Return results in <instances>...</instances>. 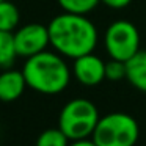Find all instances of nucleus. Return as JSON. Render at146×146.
Wrapping results in <instances>:
<instances>
[{"mask_svg": "<svg viewBox=\"0 0 146 146\" xmlns=\"http://www.w3.org/2000/svg\"><path fill=\"white\" fill-rule=\"evenodd\" d=\"M99 110L91 101L83 98H77L69 101L60 111L58 127L66 133V137L72 140L90 138L98 126Z\"/></svg>", "mask_w": 146, "mask_h": 146, "instance_id": "7ed1b4c3", "label": "nucleus"}, {"mask_svg": "<svg viewBox=\"0 0 146 146\" xmlns=\"http://www.w3.org/2000/svg\"><path fill=\"white\" fill-rule=\"evenodd\" d=\"M0 2H2V0H0Z\"/></svg>", "mask_w": 146, "mask_h": 146, "instance_id": "f3484780", "label": "nucleus"}, {"mask_svg": "<svg viewBox=\"0 0 146 146\" xmlns=\"http://www.w3.org/2000/svg\"><path fill=\"white\" fill-rule=\"evenodd\" d=\"M72 74L82 85L96 86L105 80V63L93 52L85 54L79 58H74Z\"/></svg>", "mask_w": 146, "mask_h": 146, "instance_id": "0eeeda50", "label": "nucleus"}, {"mask_svg": "<svg viewBox=\"0 0 146 146\" xmlns=\"http://www.w3.org/2000/svg\"><path fill=\"white\" fill-rule=\"evenodd\" d=\"M19 10L14 3L8 0L0 2V30L3 32H13L19 25Z\"/></svg>", "mask_w": 146, "mask_h": 146, "instance_id": "9b49d317", "label": "nucleus"}, {"mask_svg": "<svg viewBox=\"0 0 146 146\" xmlns=\"http://www.w3.org/2000/svg\"><path fill=\"white\" fill-rule=\"evenodd\" d=\"M50 44L60 55L79 58L91 54L98 44V29L85 14H58L49 22Z\"/></svg>", "mask_w": 146, "mask_h": 146, "instance_id": "f257e3e1", "label": "nucleus"}, {"mask_svg": "<svg viewBox=\"0 0 146 146\" xmlns=\"http://www.w3.org/2000/svg\"><path fill=\"white\" fill-rule=\"evenodd\" d=\"M14 35V46H16L17 57L29 58L39 52L46 50L50 44L49 29L42 24H27L16 30Z\"/></svg>", "mask_w": 146, "mask_h": 146, "instance_id": "423d86ee", "label": "nucleus"}, {"mask_svg": "<svg viewBox=\"0 0 146 146\" xmlns=\"http://www.w3.org/2000/svg\"><path fill=\"white\" fill-rule=\"evenodd\" d=\"M126 79L129 80V83L138 91L146 93V50L140 49L132 58L126 61Z\"/></svg>", "mask_w": 146, "mask_h": 146, "instance_id": "1a4fd4ad", "label": "nucleus"}, {"mask_svg": "<svg viewBox=\"0 0 146 146\" xmlns=\"http://www.w3.org/2000/svg\"><path fill=\"white\" fill-rule=\"evenodd\" d=\"M58 5L66 13L88 14L101 3V0H57Z\"/></svg>", "mask_w": 146, "mask_h": 146, "instance_id": "ddd939ff", "label": "nucleus"}, {"mask_svg": "<svg viewBox=\"0 0 146 146\" xmlns=\"http://www.w3.org/2000/svg\"><path fill=\"white\" fill-rule=\"evenodd\" d=\"M22 74L27 86L41 94H58L69 85L71 80V71L63 60V55L47 50L27 58Z\"/></svg>", "mask_w": 146, "mask_h": 146, "instance_id": "f03ea898", "label": "nucleus"}, {"mask_svg": "<svg viewBox=\"0 0 146 146\" xmlns=\"http://www.w3.org/2000/svg\"><path fill=\"white\" fill-rule=\"evenodd\" d=\"M102 3L108 8H113V10H123V8L129 7L132 0H101Z\"/></svg>", "mask_w": 146, "mask_h": 146, "instance_id": "2eb2a0df", "label": "nucleus"}, {"mask_svg": "<svg viewBox=\"0 0 146 146\" xmlns=\"http://www.w3.org/2000/svg\"><path fill=\"white\" fill-rule=\"evenodd\" d=\"M104 44L110 58L127 61L140 50V32L129 21H115L105 30Z\"/></svg>", "mask_w": 146, "mask_h": 146, "instance_id": "39448f33", "label": "nucleus"}, {"mask_svg": "<svg viewBox=\"0 0 146 146\" xmlns=\"http://www.w3.org/2000/svg\"><path fill=\"white\" fill-rule=\"evenodd\" d=\"M138 135L140 127L135 118L115 111L99 119L91 138L98 146H133Z\"/></svg>", "mask_w": 146, "mask_h": 146, "instance_id": "20e7f679", "label": "nucleus"}, {"mask_svg": "<svg viewBox=\"0 0 146 146\" xmlns=\"http://www.w3.org/2000/svg\"><path fill=\"white\" fill-rule=\"evenodd\" d=\"M126 76H127L126 61L110 58V61H107V63H105V80H110V82H118V80L126 79Z\"/></svg>", "mask_w": 146, "mask_h": 146, "instance_id": "4468645a", "label": "nucleus"}, {"mask_svg": "<svg viewBox=\"0 0 146 146\" xmlns=\"http://www.w3.org/2000/svg\"><path fill=\"white\" fill-rule=\"evenodd\" d=\"M69 146H98L93 138H82V140H72L69 143Z\"/></svg>", "mask_w": 146, "mask_h": 146, "instance_id": "dca6fc26", "label": "nucleus"}, {"mask_svg": "<svg viewBox=\"0 0 146 146\" xmlns=\"http://www.w3.org/2000/svg\"><path fill=\"white\" fill-rule=\"evenodd\" d=\"M25 86L27 82L22 71L5 69L0 74V101L13 102L19 99L25 91Z\"/></svg>", "mask_w": 146, "mask_h": 146, "instance_id": "6e6552de", "label": "nucleus"}, {"mask_svg": "<svg viewBox=\"0 0 146 146\" xmlns=\"http://www.w3.org/2000/svg\"><path fill=\"white\" fill-rule=\"evenodd\" d=\"M71 140L66 137V133L57 127V129H46L39 133L36 138L35 146H69Z\"/></svg>", "mask_w": 146, "mask_h": 146, "instance_id": "f8f14e48", "label": "nucleus"}, {"mask_svg": "<svg viewBox=\"0 0 146 146\" xmlns=\"http://www.w3.org/2000/svg\"><path fill=\"white\" fill-rule=\"evenodd\" d=\"M17 57L14 35L11 32L0 30V69H8Z\"/></svg>", "mask_w": 146, "mask_h": 146, "instance_id": "9d476101", "label": "nucleus"}]
</instances>
